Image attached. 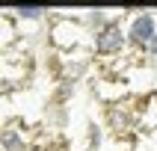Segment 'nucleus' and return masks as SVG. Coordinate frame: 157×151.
<instances>
[{
  "label": "nucleus",
  "mask_w": 157,
  "mask_h": 151,
  "mask_svg": "<svg viewBox=\"0 0 157 151\" xmlns=\"http://www.w3.org/2000/svg\"><path fill=\"white\" fill-rule=\"evenodd\" d=\"M48 42L62 53H74V51H89L92 33L86 30V24L80 18H68V15H56L48 27Z\"/></svg>",
  "instance_id": "f257e3e1"
},
{
  "label": "nucleus",
  "mask_w": 157,
  "mask_h": 151,
  "mask_svg": "<svg viewBox=\"0 0 157 151\" xmlns=\"http://www.w3.org/2000/svg\"><path fill=\"white\" fill-rule=\"evenodd\" d=\"M124 51H128V33H124L122 21L113 18L107 27L92 33V42H89V53L92 56H119Z\"/></svg>",
  "instance_id": "f03ea898"
},
{
  "label": "nucleus",
  "mask_w": 157,
  "mask_h": 151,
  "mask_svg": "<svg viewBox=\"0 0 157 151\" xmlns=\"http://www.w3.org/2000/svg\"><path fill=\"white\" fill-rule=\"evenodd\" d=\"M124 33H128V47L131 51L145 53V47L157 39V15L154 12H133Z\"/></svg>",
  "instance_id": "7ed1b4c3"
},
{
  "label": "nucleus",
  "mask_w": 157,
  "mask_h": 151,
  "mask_svg": "<svg viewBox=\"0 0 157 151\" xmlns=\"http://www.w3.org/2000/svg\"><path fill=\"white\" fill-rule=\"evenodd\" d=\"M107 127L113 133H119V136H124V133H131L136 127V113H131L124 104L107 107Z\"/></svg>",
  "instance_id": "20e7f679"
},
{
  "label": "nucleus",
  "mask_w": 157,
  "mask_h": 151,
  "mask_svg": "<svg viewBox=\"0 0 157 151\" xmlns=\"http://www.w3.org/2000/svg\"><path fill=\"white\" fill-rule=\"evenodd\" d=\"M0 151H30V136L21 124H0Z\"/></svg>",
  "instance_id": "39448f33"
},
{
  "label": "nucleus",
  "mask_w": 157,
  "mask_h": 151,
  "mask_svg": "<svg viewBox=\"0 0 157 151\" xmlns=\"http://www.w3.org/2000/svg\"><path fill=\"white\" fill-rule=\"evenodd\" d=\"M48 12H51V9H48V6H39V3H21V6L12 9V18H15V21L30 24V21H44V18H48Z\"/></svg>",
  "instance_id": "423d86ee"
},
{
  "label": "nucleus",
  "mask_w": 157,
  "mask_h": 151,
  "mask_svg": "<svg viewBox=\"0 0 157 151\" xmlns=\"http://www.w3.org/2000/svg\"><path fill=\"white\" fill-rule=\"evenodd\" d=\"M95 92H98V98L110 101V107H113V104H119L122 95H128V86H122V80H98Z\"/></svg>",
  "instance_id": "0eeeda50"
},
{
  "label": "nucleus",
  "mask_w": 157,
  "mask_h": 151,
  "mask_svg": "<svg viewBox=\"0 0 157 151\" xmlns=\"http://www.w3.org/2000/svg\"><path fill=\"white\" fill-rule=\"evenodd\" d=\"M80 21L86 24L89 33H98V30H101V27H107L113 18H110V12H107V9H89V12L80 18Z\"/></svg>",
  "instance_id": "6e6552de"
},
{
  "label": "nucleus",
  "mask_w": 157,
  "mask_h": 151,
  "mask_svg": "<svg viewBox=\"0 0 157 151\" xmlns=\"http://www.w3.org/2000/svg\"><path fill=\"white\" fill-rule=\"evenodd\" d=\"M77 92V86H74V80H59V86H56V92H53V104H65V101H71V95Z\"/></svg>",
  "instance_id": "1a4fd4ad"
},
{
  "label": "nucleus",
  "mask_w": 157,
  "mask_h": 151,
  "mask_svg": "<svg viewBox=\"0 0 157 151\" xmlns=\"http://www.w3.org/2000/svg\"><path fill=\"white\" fill-rule=\"evenodd\" d=\"M89 145H92V148H98V145H101V127H98V124H89Z\"/></svg>",
  "instance_id": "9d476101"
}]
</instances>
